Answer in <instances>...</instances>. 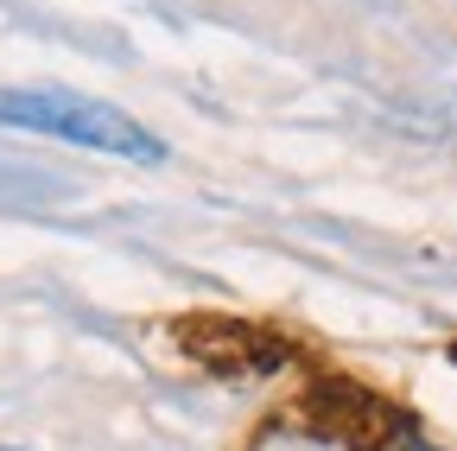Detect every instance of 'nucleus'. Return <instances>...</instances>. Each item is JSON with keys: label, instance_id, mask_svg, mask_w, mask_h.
Masks as SVG:
<instances>
[{"label": "nucleus", "instance_id": "obj_1", "mask_svg": "<svg viewBox=\"0 0 457 451\" xmlns=\"http://www.w3.org/2000/svg\"><path fill=\"white\" fill-rule=\"evenodd\" d=\"M0 128L51 134V140H71L108 159H134V165H165V140L153 128H140L128 108L71 96V89H0Z\"/></svg>", "mask_w": 457, "mask_h": 451}, {"label": "nucleus", "instance_id": "obj_2", "mask_svg": "<svg viewBox=\"0 0 457 451\" xmlns=\"http://www.w3.org/2000/svg\"><path fill=\"white\" fill-rule=\"evenodd\" d=\"M185 350H197V356H204L210 369H222V375H242L248 356H254L261 369L279 363V344H267V337H254V330H242V324H228V318L185 324Z\"/></svg>", "mask_w": 457, "mask_h": 451}, {"label": "nucleus", "instance_id": "obj_3", "mask_svg": "<svg viewBox=\"0 0 457 451\" xmlns=\"http://www.w3.org/2000/svg\"><path fill=\"white\" fill-rule=\"evenodd\" d=\"M375 451H438V445H432V438H420L413 426H394V432H387V445H375Z\"/></svg>", "mask_w": 457, "mask_h": 451}, {"label": "nucleus", "instance_id": "obj_4", "mask_svg": "<svg viewBox=\"0 0 457 451\" xmlns=\"http://www.w3.org/2000/svg\"><path fill=\"white\" fill-rule=\"evenodd\" d=\"M0 451H7V445H0Z\"/></svg>", "mask_w": 457, "mask_h": 451}]
</instances>
